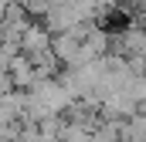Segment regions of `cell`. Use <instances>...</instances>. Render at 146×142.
Wrapping results in <instances>:
<instances>
[{
    "label": "cell",
    "mask_w": 146,
    "mask_h": 142,
    "mask_svg": "<svg viewBox=\"0 0 146 142\" xmlns=\"http://www.w3.org/2000/svg\"><path fill=\"white\" fill-rule=\"evenodd\" d=\"M21 54H27V58H37V54H44L48 47H51V31L44 27V24H27L24 27V34H21Z\"/></svg>",
    "instance_id": "obj_1"
},
{
    "label": "cell",
    "mask_w": 146,
    "mask_h": 142,
    "mask_svg": "<svg viewBox=\"0 0 146 142\" xmlns=\"http://www.w3.org/2000/svg\"><path fill=\"white\" fill-rule=\"evenodd\" d=\"M7 74H10V81H14V88H21V91H27L31 85H34V64H31V58L27 54H14L10 61H7Z\"/></svg>",
    "instance_id": "obj_2"
},
{
    "label": "cell",
    "mask_w": 146,
    "mask_h": 142,
    "mask_svg": "<svg viewBox=\"0 0 146 142\" xmlns=\"http://www.w3.org/2000/svg\"><path fill=\"white\" fill-rule=\"evenodd\" d=\"M7 91H14V81H10V74H0V95H7Z\"/></svg>",
    "instance_id": "obj_3"
}]
</instances>
